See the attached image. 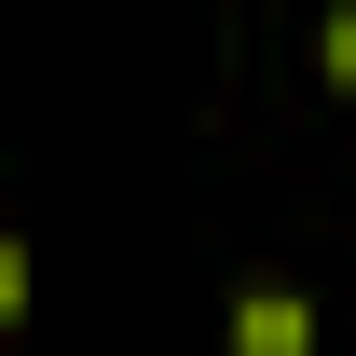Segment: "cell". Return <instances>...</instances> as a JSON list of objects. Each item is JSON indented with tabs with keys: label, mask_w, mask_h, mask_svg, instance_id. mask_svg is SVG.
<instances>
[{
	"label": "cell",
	"mask_w": 356,
	"mask_h": 356,
	"mask_svg": "<svg viewBox=\"0 0 356 356\" xmlns=\"http://www.w3.org/2000/svg\"><path fill=\"white\" fill-rule=\"evenodd\" d=\"M233 356H315V302L302 288H247L233 302Z\"/></svg>",
	"instance_id": "obj_1"
},
{
	"label": "cell",
	"mask_w": 356,
	"mask_h": 356,
	"mask_svg": "<svg viewBox=\"0 0 356 356\" xmlns=\"http://www.w3.org/2000/svg\"><path fill=\"white\" fill-rule=\"evenodd\" d=\"M315 69H329V83H356V0L329 14V28H315Z\"/></svg>",
	"instance_id": "obj_2"
}]
</instances>
